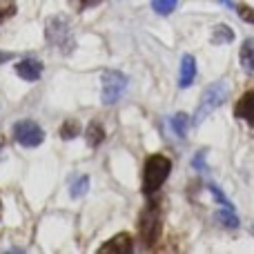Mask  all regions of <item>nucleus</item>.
<instances>
[{
    "mask_svg": "<svg viewBox=\"0 0 254 254\" xmlns=\"http://www.w3.org/2000/svg\"><path fill=\"white\" fill-rule=\"evenodd\" d=\"M172 172V161L163 154H152L145 161V170H143V192L147 196L156 194L161 190V185L165 183V179Z\"/></svg>",
    "mask_w": 254,
    "mask_h": 254,
    "instance_id": "nucleus-1",
    "label": "nucleus"
},
{
    "mask_svg": "<svg viewBox=\"0 0 254 254\" xmlns=\"http://www.w3.org/2000/svg\"><path fill=\"white\" fill-rule=\"evenodd\" d=\"M228 94H230V87L225 80H214L210 83L201 94V101H198V110L194 114V123H203L216 107H221L225 101H228Z\"/></svg>",
    "mask_w": 254,
    "mask_h": 254,
    "instance_id": "nucleus-2",
    "label": "nucleus"
},
{
    "mask_svg": "<svg viewBox=\"0 0 254 254\" xmlns=\"http://www.w3.org/2000/svg\"><path fill=\"white\" fill-rule=\"evenodd\" d=\"M45 34H47L49 45H52V47H56L61 54L69 56V54L74 52L76 40H74L71 27H69V22H67L65 16H52V18H49Z\"/></svg>",
    "mask_w": 254,
    "mask_h": 254,
    "instance_id": "nucleus-3",
    "label": "nucleus"
},
{
    "mask_svg": "<svg viewBox=\"0 0 254 254\" xmlns=\"http://www.w3.org/2000/svg\"><path fill=\"white\" fill-rule=\"evenodd\" d=\"M138 230H140V239H143L145 248H154L158 234H161V203L156 198H152L145 205V210L140 212Z\"/></svg>",
    "mask_w": 254,
    "mask_h": 254,
    "instance_id": "nucleus-4",
    "label": "nucleus"
},
{
    "mask_svg": "<svg viewBox=\"0 0 254 254\" xmlns=\"http://www.w3.org/2000/svg\"><path fill=\"white\" fill-rule=\"evenodd\" d=\"M127 87V76L116 69H110L103 74V103L105 105H114L121 101Z\"/></svg>",
    "mask_w": 254,
    "mask_h": 254,
    "instance_id": "nucleus-5",
    "label": "nucleus"
},
{
    "mask_svg": "<svg viewBox=\"0 0 254 254\" xmlns=\"http://www.w3.org/2000/svg\"><path fill=\"white\" fill-rule=\"evenodd\" d=\"M13 138L25 147H38L45 140V131L34 121H20V123L13 125Z\"/></svg>",
    "mask_w": 254,
    "mask_h": 254,
    "instance_id": "nucleus-6",
    "label": "nucleus"
},
{
    "mask_svg": "<svg viewBox=\"0 0 254 254\" xmlns=\"http://www.w3.org/2000/svg\"><path fill=\"white\" fill-rule=\"evenodd\" d=\"M234 116H237V119H243L248 125L254 127V89L246 92L241 98H239V103L234 105Z\"/></svg>",
    "mask_w": 254,
    "mask_h": 254,
    "instance_id": "nucleus-7",
    "label": "nucleus"
},
{
    "mask_svg": "<svg viewBox=\"0 0 254 254\" xmlns=\"http://www.w3.org/2000/svg\"><path fill=\"white\" fill-rule=\"evenodd\" d=\"M16 74L22 80H38L43 74V63L36 61V58H22L16 65Z\"/></svg>",
    "mask_w": 254,
    "mask_h": 254,
    "instance_id": "nucleus-8",
    "label": "nucleus"
},
{
    "mask_svg": "<svg viewBox=\"0 0 254 254\" xmlns=\"http://www.w3.org/2000/svg\"><path fill=\"white\" fill-rule=\"evenodd\" d=\"M101 252H114V254H127V252H131V237H129V234H125V232L116 234L112 241L103 243Z\"/></svg>",
    "mask_w": 254,
    "mask_h": 254,
    "instance_id": "nucleus-9",
    "label": "nucleus"
},
{
    "mask_svg": "<svg viewBox=\"0 0 254 254\" xmlns=\"http://www.w3.org/2000/svg\"><path fill=\"white\" fill-rule=\"evenodd\" d=\"M194 76H196V63H194V56L185 54L181 58V76H179V85L181 87H190L194 83Z\"/></svg>",
    "mask_w": 254,
    "mask_h": 254,
    "instance_id": "nucleus-10",
    "label": "nucleus"
},
{
    "mask_svg": "<svg viewBox=\"0 0 254 254\" xmlns=\"http://www.w3.org/2000/svg\"><path fill=\"white\" fill-rule=\"evenodd\" d=\"M241 67L248 71V74L254 71V43L252 40H246L241 47Z\"/></svg>",
    "mask_w": 254,
    "mask_h": 254,
    "instance_id": "nucleus-11",
    "label": "nucleus"
},
{
    "mask_svg": "<svg viewBox=\"0 0 254 254\" xmlns=\"http://www.w3.org/2000/svg\"><path fill=\"white\" fill-rule=\"evenodd\" d=\"M87 190H89V176H85V174L76 176V179L71 181V185H69V194L74 198L85 196V194H87Z\"/></svg>",
    "mask_w": 254,
    "mask_h": 254,
    "instance_id": "nucleus-12",
    "label": "nucleus"
},
{
    "mask_svg": "<svg viewBox=\"0 0 254 254\" xmlns=\"http://www.w3.org/2000/svg\"><path fill=\"white\" fill-rule=\"evenodd\" d=\"M230 40H234V31L230 29L228 25H216L214 31H212V43L225 45V43H230Z\"/></svg>",
    "mask_w": 254,
    "mask_h": 254,
    "instance_id": "nucleus-13",
    "label": "nucleus"
},
{
    "mask_svg": "<svg viewBox=\"0 0 254 254\" xmlns=\"http://www.w3.org/2000/svg\"><path fill=\"white\" fill-rule=\"evenodd\" d=\"M105 140V129L98 123H89L87 127V145L89 147H98V145Z\"/></svg>",
    "mask_w": 254,
    "mask_h": 254,
    "instance_id": "nucleus-14",
    "label": "nucleus"
},
{
    "mask_svg": "<svg viewBox=\"0 0 254 254\" xmlns=\"http://www.w3.org/2000/svg\"><path fill=\"white\" fill-rule=\"evenodd\" d=\"M216 221H219L223 228H237L239 225V216H237V212H234V207H225L223 212H219Z\"/></svg>",
    "mask_w": 254,
    "mask_h": 254,
    "instance_id": "nucleus-15",
    "label": "nucleus"
},
{
    "mask_svg": "<svg viewBox=\"0 0 254 254\" xmlns=\"http://www.w3.org/2000/svg\"><path fill=\"white\" fill-rule=\"evenodd\" d=\"M170 123H172V129H174L176 134L183 138L185 131H188V125H190V119H188V116H185L183 112H179L176 116H172V119H170Z\"/></svg>",
    "mask_w": 254,
    "mask_h": 254,
    "instance_id": "nucleus-16",
    "label": "nucleus"
},
{
    "mask_svg": "<svg viewBox=\"0 0 254 254\" xmlns=\"http://www.w3.org/2000/svg\"><path fill=\"white\" fill-rule=\"evenodd\" d=\"M176 4H179V0H152V9L156 13H161V16L172 13L176 9Z\"/></svg>",
    "mask_w": 254,
    "mask_h": 254,
    "instance_id": "nucleus-17",
    "label": "nucleus"
},
{
    "mask_svg": "<svg viewBox=\"0 0 254 254\" xmlns=\"http://www.w3.org/2000/svg\"><path fill=\"white\" fill-rule=\"evenodd\" d=\"M80 134V125L76 123V121H67L65 125H63V129H61V136L65 140H69V138H76V136Z\"/></svg>",
    "mask_w": 254,
    "mask_h": 254,
    "instance_id": "nucleus-18",
    "label": "nucleus"
},
{
    "mask_svg": "<svg viewBox=\"0 0 254 254\" xmlns=\"http://www.w3.org/2000/svg\"><path fill=\"white\" fill-rule=\"evenodd\" d=\"M16 13V0H0V22Z\"/></svg>",
    "mask_w": 254,
    "mask_h": 254,
    "instance_id": "nucleus-19",
    "label": "nucleus"
},
{
    "mask_svg": "<svg viewBox=\"0 0 254 254\" xmlns=\"http://www.w3.org/2000/svg\"><path fill=\"white\" fill-rule=\"evenodd\" d=\"M69 2L74 4L76 11H85V9H89V7H96V4H101L103 0H69Z\"/></svg>",
    "mask_w": 254,
    "mask_h": 254,
    "instance_id": "nucleus-20",
    "label": "nucleus"
},
{
    "mask_svg": "<svg viewBox=\"0 0 254 254\" xmlns=\"http://www.w3.org/2000/svg\"><path fill=\"white\" fill-rule=\"evenodd\" d=\"M239 16L248 22H254V9H250L248 4H241V7H239Z\"/></svg>",
    "mask_w": 254,
    "mask_h": 254,
    "instance_id": "nucleus-21",
    "label": "nucleus"
},
{
    "mask_svg": "<svg viewBox=\"0 0 254 254\" xmlns=\"http://www.w3.org/2000/svg\"><path fill=\"white\" fill-rule=\"evenodd\" d=\"M194 167H196V170H203V167H205L203 165V152H201V156H198V154L194 156Z\"/></svg>",
    "mask_w": 254,
    "mask_h": 254,
    "instance_id": "nucleus-22",
    "label": "nucleus"
},
{
    "mask_svg": "<svg viewBox=\"0 0 254 254\" xmlns=\"http://www.w3.org/2000/svg\"><path fill=\"white\" fill-rule=\"evenodd\" d=\"M9 58H13V54H9V52H0V65H2V63H7Z\"/></svg>",
    "mask_w": 254,
    "mask_h": 254,
    "instance_id": "nucleus-23",
    "label": "nucleus"
}]
</instances>
